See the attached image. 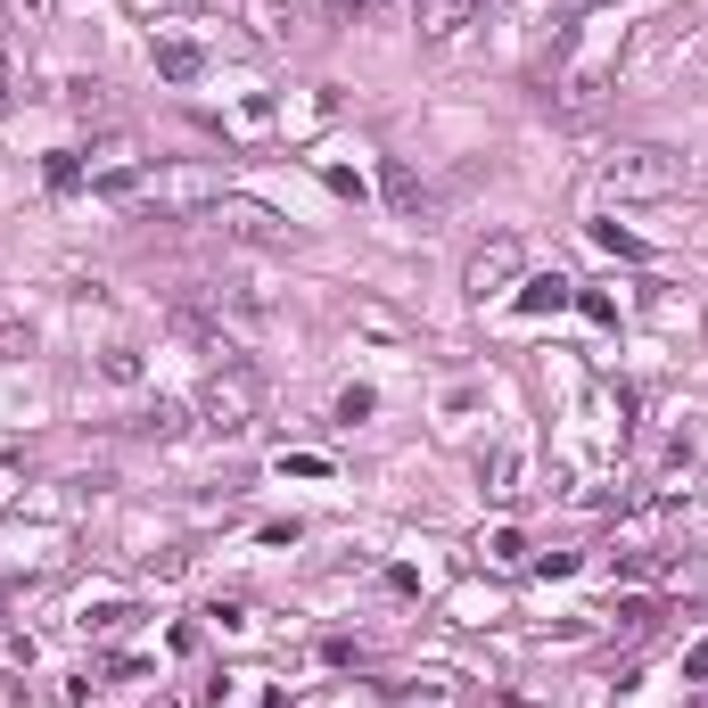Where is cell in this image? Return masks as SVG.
I'll return each mask as SVG.
<instances>
[{
	"label": "cell",
	"instance_id": "cell-1",
	"mask_svg": "<svg viewBox=\"0 0 708 708\" xmlns=\"http://www.w3.org/2000/svg\"><path fill=\"white\" fill-rule=\"evenodd\" d=\"M256 404H264V379H256V363H240V354H231V363H215V371H206V388H198V429L206 437H240L247 420H256Z\"/></svg>",
	"mask_w": 708,
	"mask_h": 708
},
{
	"label": "cell",
	"instance_id": "cell-2",
	"mask_svg": "<svg viewBox=\"0 0 708 708\" xmlns=\"http://www.w3.org/2000/svg\"><path fill=\"white\" fill-rule=\"evenodd\" d=\"M692 173L675 149H651V141H634V149H610L601 157V190L610 198H675Z\"/></svg>",
	"mask_w": 708,
	"mask_h": 708
},
{
	"label": "cell",
	"instance_id": "cell-3",
	"mask_svg": "<svg viewBox=\"0 0 708 708\" xmlns=\"http://www.w3.org/2000/svg\"><path fill=\"white\" fill-rule=\"evenodd\" d=\"M223 198H231L223 166H149V182H141L149 215H215Z\"/></svg>",
	"mask_w": 708,
	"mask_h": 708
},
{
	"label": "cell",
	"instance_id": "cell-4",
	"mask_svg": "<svg viewBox=\"0 0 708 708\" xmlns=\"http://www.w3.org/2000/svg\"><path fill=\"white\" fill-rule=\"evenodd\" d=\"M520 272H527V247L511 240V231H495L486 247H469V264H462V289L486 305V297H503V289H511Z\"/></svg>",
	"mask_w": 708,
	"mask_h": 708
},
{
	"label": "cell",
	"instance_id": "cell-5",
	"mask_svg": "<svg viewBox=\"0 0 708 708\" xmlns=\"http://www.w3.org/2000/svg\"><path fill=\"white\" fill-rule=\"evenodd\" d=\"M215 223H223L231 240H247V247H289V223H280L272 206H247V198H223V206H215Z\"/></svg>",
	"mask_w": 708,
	"mask_h": 708
},
{
	"label": "cell",
	"instance_id": "cell-6",
	"mask_svg": "<svg viewBox=\"0 0 708 708\" xmlns=\"http://www.w3.org/2000/svg\"><path fill=\"white\" fill-rule=\"evenodd\" d=\"M379 190H388V206L404 215V223H420V215H429V190H420V173H412L404 157H388V166H379Z\"/></svg>",
	"mask_w": 708,
	"mask_h": 708
},
{
	"label": "cell",
	"instance_id": "cell-7",
	"mask_svg": "<svg viewBox=\"0 0 708 708\" xmlns=\"http://www.w3.org/2000/svg\"><path fill=\"white\" fill-rule=\"evenodd\" d=\"M215 321H240V330H272V297L264 289H215Z\"/></svg>",
	"mask_w": 708,
	"mask_h": 708
},
{
	"label": "cell",
	"instance_id": "cell-8",
	"mask_svg": "<svg viewBox=\"0 0 708 708\" xmlns=\"http://www.w3.org/2000/svg\"><path fill=\"white\" fill-rule=\"evenodd\" d=\"M560 305H577V280L569 272H527L520 280V314H560Z\"/></svg>",
	"mask_w": 708,
	"mask_h": 708
},
{
	"label": "cell",
	"instance_id": "cell-9",
	"mask_svg": "<svg viewBox=\"0 0 708 708\" xmlns=\"http://www.w3.org/2000/svg\"><path fill=\"white\" fill-rule=\"evenodd\" d=\"M469 17H478V0H420V34L429 41H453Z\"/></svg>",
	"mask_w": 708,
	"mask_h": 708
},
{
	"label": "cell",
	"instance_id": "cell-10",
	"mask_svg": "<svg viewBox=\"0 0 708 708\" xmlns=\"http://www.w3.org/2000/svg\"><path fill=\"white\" fill-rule=\"evenodd\" d=\"M601 91H610V75H601V66H585V75H569V83H560V99H552V108H560V115H594V108H601Z\"/></svg>",
	"mask_w": 708,
	"mask_h": 708
},
{
	"label": "cell",
	"instance_id": "cell-11",
	"mask_svg": "<svg viewBox=\"0 0 708 708\" xmlns=\"http://www.w3.org/2000/svg\"><path fill=\"white\" fill-rule=\"evenodd\" d=\"M198 66H206V58H198V41H157V75H166V83H198Z\"/></svg>",
	"mask_w": 708,
	"mask_h": 708
},
{
	"label": "cell",
	"instance_id": "cell-12",
	"mask_svg": "<svg viewBox=\"0 0 708 708\" xmlns=\"http://www.w3.org/2000/svg\"><path fill=\"white\" fill-rule=\"evenodd\" d=\"M478 478H486V495H520V453H486V462H478Z\"/></svg>",
	"mask_w": 708,
	"mask_h": 708
},
{
	"label": "cell",
	"instance_id": "cell-13",
	"mask_svg": "<svg viewBox=\"0 0 708 708\" xmlns=\"http://www.w3.org/2000/svg\"><path fill=\"white\" fill-rule=\"evenodd\" d=\"M478 552L495 560V569H520V560H527V536H520V527H495V536H486Z\"/></svg>",
	"mask_w": 708,
	"mask_h": 708
},
{
	"label": "cell",
	"instance_id": "cell-14",
	"mask_svg": "<svg viewBox=\"0 0 708 708\" xmlns=\"http://www.w3.org/2000/svg\"><path fill=\"white\" fill-rule=\"evenodd\" d=\"M99 379L132 388V379H141V346H108V354H99Z\"/></svg>",
	"mask_w": 708,
	"mask_h": 708
},
{
	"label": "cell",
	"instance_id": "cell-15",
	"mask_svg": "<svg viewBox=\"0 0 708 708\" xmlns=\"http://www.w3.org/2000/svg\"><path fill=\"white\" fill-rule=\"evenodd\" d=\"M182 420H190L182 404H149L141 412V437H182Z\"/></svg>",
	"mask_w": 708,
	"mask_h": 708
},
{
	"label": "cell",
	"instance_id": "cell-16",
	"mask_svg": "<svg viewBox=\"0 0 708 708\" xmlns=\"http://www.w3.org/2000/svg\"><path fill=\"white\" fill-rule=\"evenodd\" d=\"M651 618H659V601H618L610 626H618V634H651Z\"/></svg>",
	"mask_w": 708,
	"mask_h": 708
},
{
	"label": "cell",
	"instance_id": "cell-17",
	"mask_svg": "<svg viewBox=\"0 0 708 708\" xmlns=\"http://www.w3.org/2000/svg\"><path fill=\"white\" fill-rule=\"evenodd\" d=\"M379 9H388V0H321L330 25H363V17H379Z\"/></svg>",
	"mask_w": 708,
	"mask_h": 708
},
{
	"label": "cell",
	"instance_id": "cell-18",
	"mask_svg": "<svg viewBox=\"0 0 708 708\" xmlns=\"http://www.w3.org/2000/svg\"><path fill=\"white\" fill-rule=\"evenodd\" d=\"M50 182H58V190H75V182H83V157H75V149H58V157H50Z\"/></svg>",
	"mask_w": 708,
	"mask_h": 708
},
{
	"label": "cell",
	"instance_id": "cell-19",
	"mask_svg": "<svg viewBox=\"0 0 708 708\" xmlns=\"http://www.w3.org/2000/svg\"><path fill=\"white\" fill-rule=\"evenodd\" d=\"M206 618H215V626H223V634H240V626H247V601H215V610H206Z\"/></svg>",
	"mask_w": 708,
	"mask_h": 708
},
{
	"label": "cell",
	"instance_id": "cell-20",
	"mask_svg": "<svg viewBox=\"0 0 708 708\" xmlns=\"http://www.w3.org/2000/svg\"><path fill=\"white\" fill-rule=\"evenodd\" d=\"M594 240L610 247V256H643V247H634V240H626V231H618V223H594Z\"/></svg>",
	"mask_w": 708,
	"mask_h": 708
},
{
	"label": "cell",
	"instance_id": "cell-21",
	"mask_svg": "<svg viewBox=\"0 0 708 708\" xmlns=\"http://www.w3.org/2000/svg\"><path fill=\"white\" fill-rule=\"evenodd\" d=\"M684 675H692V684H708V643H692V651H684Z\"/></svg>",
	"mask_w": 708,
	"mask_h": 708
},
{
	"label": "cell",
	"instance_id": "cell-22",
	"mask_svg": "<svg viewBox=\"0 0 708 708\" xmlns=\"http://www.w3.org/2000/svg\"><path fill=\"white\" fill-rule=\"evenodd\" d=\"M9 83H17V66H9V58H0V108H9Z\"/></svg>",
	"mask_w": 708,
	"mask_h": 708
}]
</instances>
